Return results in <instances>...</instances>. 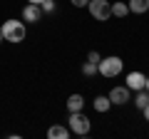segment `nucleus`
Returning <instances> with one entry per match:
<instances>
[{"label": "nucleus", "mask_w": 149, "mask_h": 139, "mask_svg": "<svg viewBox=\"0 0 149 139\" xmlns=\"http://www.w3.org/2000/svg\"><path fill=\"white\" fill-rule=\"evenodd\" d=\"M82 75L85 77H95L97 75V62H90V60H87V62L82 65Z\"/></svg>", "instance_id": "nucleus-14"}, {"label": "nucleus", "mask_w": 149, "mask_h": 139, "mask_svg": "<svg viewBox=\"0 0 149 139\" xmlns=\"http://www.w3.org/2000/svg\"><path fill=\"white\" fill-rule=\"evenodd\" d=\"M142 112H144V119H147V122H149V102H147V107H144Z\"/></svg>", "instance_id": "nucleus-18"}, {"label": "nucleus", "mask_w": 149, "mask_h": 139, "mask_svg": "<svg viewBox=\"0 0 149 139\" xmlns=\"http://www.w3.org/2000/svg\"><path fill=\"white\" fill-rule=\"evenodd\" d=\"M67 127H70V132H72V134H77V137H85V134H90L92 122L87 119L85 112H70V117H67Z\"/></svg>", "instance_id": "nucleus-3"}, {"label": "nucleus", "mask_w": 149, "mask_h": 139, "mask_svg": "<svg viewBox=\"0 0 149 139\" xmlns=\"http://www.w3.org/2000/svg\"><path fill=\"white\" fill-rule=\"evenodd\" d=\"M87 10H90V15L95 20L104 22V20L112 17V3H107V0H90L87 3Z\"/></svg>", "instance_id": "nucleus-4"}, {"label": "nucleus", "mask_w": 149, "mask_h": 139, "mask_svg": "<svg viewBox=\"0 0 149 139\" xmlns=\"http://www.w3.org/2000/svg\"><path fill=\"white\" fill-rule=\"evenodd\" d=\"M127 15H129L127 3H112V17H127Z\"/></svg>", "instance_id": "nucleus-12"}, {"label": "nucleus", "mask_w": 149, "mask_h": 139, "mask_svg": "<svg viewBox=\"0 0 149 139\" xmlns=\"http://www.w3.org/2000/svg\"><path fill=\"white\" fill-rule=\"evenodd\" d=\"M147 102H149V92L147 90H137V97H134V104H137V109L142 112L144 107H147Z\"/></svg>", "instance_id": "nucleus-13"}, {"label": "nucleus", "mask_w": 149, "mask_h": 139, "mask_svg": "<svg viewBox=\"0 0 149 139\" xmlns=\"http://www.w3.org/2000/svg\"><path fill=\"white\" fill-rule=\"evenodd\" d=\"M129 13H134V15H144V13L149 10V0H129Z\"/></svg>", "instance_id": "nucleus-10"}, {"label": "nucleus", "mask_w": 149, "mask_h": 139, "mask_svg": "<svg viewBox=\"0 0 149 139\" xmlns=\"http://www.w3.org/2000/svg\"><path fill=\"white\" fill-rule=\"evenodd\" d=\"M40 8H42V13H55V8H57V3H55V0H42V3H40Z\"/></svg>", "instance_id": "nucleus-15"}, {"label": "nucleus", "mask_w": 149, "mask_h": 139, "mask_svg": "<svg viewBox=\"0 0 149 139\" xmlns=\"http://www.w3.org/2000/svg\"><path fill=\"white\" fill-rule=\"evenodd\" d=\"M70 3H72L74 8H87V3H90V0H70Z\"/></svg>", "instance_id": "nucleus-17"}, {"label": "nucleus", "mask_w": 149, "mask_h": 139, "mask_svg": "<svg viewBox=\"0 0 149 139\" xmlns=\"http://www.w3.org/2000/svg\"><path fill=\"white\" fill-rule=\"evenodd\" d=\"M122 70H124V62L122 57H117V55H109V57H102L100 62H97V75L102 77H119L122 75Z\"/></svg>", "instance_id": "nucleus-2"}, {"label": "nucleus", "mask_w": 149, "mask_h": 139, "mask_svg": "<svg viewBox=\"0 0 149 139\" xmlns=\"http://www.w3.org/2000/svg\"><path fill=\"white\" fill-rule=\"evenodd\" d=\"M0 32H3V40H5V42L17 45V42H22V40H25L27 27H25V22H22V20H15V17H10V20L3 22Z\"/></svg>", "instance_id": "nucleus-1"}, {"label": "nucleus", "mask_w": 149, "mask_h": 139, "mask_svg": "<svg viewBox=\"0 0 149 139\" xmlns=\"http://www.w3.org/2000/svg\"><path fill=\"white\" fill-rule=\"evenodd\" d=\"M0 42H3V32H0Z\"/></svg>", "instance_id": "nucleus-21"}, {"label": "nucleus", "mask_w": 149, "mask_h": 139, "mask_svg": "<svg viewBox=\"0 0 149 139\" xmlns=\"http://www.w3.org/2000/svg\"><path fill=\"white\" fill-rule=\"evenodd\" d=\"M109 102H112V107L117 104V107H124L129 99H132V90H129L127 85H117V87H112L109 90Z\"/></svg>", "instance_id": "nucleus-5"}, {"label": "nucleus", "mask_w": 149, "mask_h": 139, "mask_svg": "<svg viewBox=\"0 0 149 139\" xmlns=\"http://www.w3.org/2000/svg\"><path fill=\"white\" fill-rule=\"evenodd\" d=\"M70 127H62V124H52L47 129V139H70Z\"/></svg>", "instance_id": "nucleus-8"}, {"label": "nucleus", "mask_w": 149, "mask_h": 139, "mask_svg": "<svg viewBox=\"0 0 149 139\" xmlns=\"http://www.w3.org/2000/svg\"><path fill=\"white\" fill-rule=\"evenodd\" d=\"M92 107H95V109H97L100 114H104V112H109V109H112V102H109V97L100 95V97H95V102H92Z\"/></svg>", "instance_id": "nucleus-11"}, {"label": "nucleus", "mask_w": 149, "mask_h": 139, "mask_svg": "<svg viewBox=\"0 0 149 139\" xmlns=\"http://www.w3.org/2000/svg\"><path fill=\"white\" fill-rule=\"evenodd\" d=\"M40 17H42V8L37 3H27L22 8V22H40Z\"/></svg>", "instance_id": "nucleus-6"}, {"label": "nucleus", "mask_w": 149, "mask_h": 139, "mask_svg": "<svg viewBox=\"0 0 149 139\" xmlns=\"http://www.w3.org/2000/svg\"><path fill=\"white\" fill-rule=\"evenodd\" d=\"M144 90H147V92H149V75H147V85H144Z\"/></svg>", "instance_id": "nucleus-19"}, {"label": "nucleus", "mask_w": 149, "mask_h": 139, "mask_svg": "<svg viewBox=\"0 0 149 139\" xmlns=\"http://www.w3.org/2000/svg\"><path fill=\"white\" fill-rule=\"evenodd\" d=\"M124 85L129 87V90H144V85H147V77H144V72H139V70H134V72H129L127 80H124Z\"/></svg>", "instance_id": "nucleus-7"}, {"label": "nucleus", "mask_w": 149, "mask_h": 139, "mask_svg": "<svg viewBox=\"0 0 149 139\" xmlns=\"http://www.w3.org/2000/svg\"><path fill=\"white\" fill-rule=\"evenodd\" d=\"M87 60H90V62H100V60H102V55L97 52V50H90V52H87Z\"/></svg>", "instance_id": "nucleus-16"}, {"label": "nucleus", "mask_w": 149, "mask_h": 139, "mask_svg": "<svg viewBox=\"0 0 149 139\" xmlns=\"http://www.w3.org/2000/svg\"><path fill=\"white\" fill-rule=\"evenodd\" d=\"M27 3H37V5H40V3H42V0H27Z\"/></svg>", "instance_id": "nucleus-20"}, {"label": "nucleus", "mask_w": 149, "mask_h": 139, "mask_svg": "<svg viewBox=\"0 0 149 139\" xmlns=\"http://www.w3.org/2000/svg\"><path fill=\"white\" fill-rule=\"evenodd\" d=\"M65 104H67L70 112H82V109H85V97L82 95H70Z\"/></svg>", "instance_id": "nucleus-9"}]
</instances>
